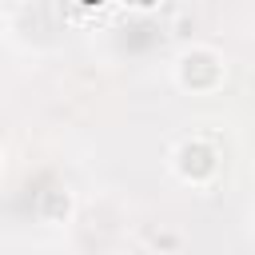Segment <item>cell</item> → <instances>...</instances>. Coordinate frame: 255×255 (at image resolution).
<instances>
[{"instance_id": "1", "label": "cell", "mask_w": 255, "mask_h": 255, "mask_svg": "<svg viewBox=\"0 0 255 255\" xmlns=\"http://www.w3.org/2000/svg\"><path fill=\"white\" fill-rule=\"evenodd\" d=\"M219 76H223V68H219V56H215L211 48H191V52L179 60V84L191 88V92L215 88Z\"/></svg>"}, {"instance_id": "2", "label": "cell", "mask_w": 255, "mask_h": 255, "mask_svg": "<svg viewBox=\"0 0 255 255\" xmlns=\"http://www.w3.org/2000/svg\"><path fill=\"white\" fill-rule=\"evenodd\" d=\"M215 167H219V155H215V147H211L207 139H187V143H179V151H175V171H179L183 179L207 183V179L215 175Z\"/></svg>"}, {"instance_id": "3", "label": "cell", "mask_w": 255, "mask_h": 255, "mask_svg": "<svg viewBox=\"0 0 255 255\" xmlns=\"http://www.w3.org/2000/svg\"><path fill=\"white\" fill-rule=\"evenodd\" d=\"M48 215H68V195L64 191H52L48 195Z\"/></svg>"}]
</instances>
